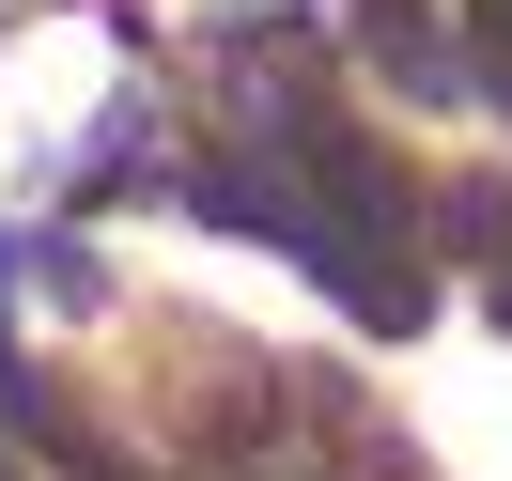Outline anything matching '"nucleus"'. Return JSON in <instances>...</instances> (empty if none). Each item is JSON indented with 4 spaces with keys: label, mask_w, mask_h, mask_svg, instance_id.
<instances>
[{
    "label": "nucleus",
    "mask_w": 512,
    "mask_h": 481,
    "mask_svg": "<svg viewBox=\"0 0 512 481\" xmlns=\"http://www.w3.org/2000/svg\"><path fill=\"white\" fill-rule=\"evenodd\" d=\"M481 16H497V32H512V0H481Z\"/></svg>",
    "instance_id": "1"
}]
</instances>
